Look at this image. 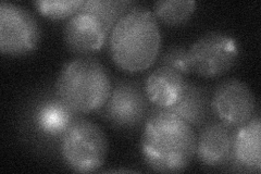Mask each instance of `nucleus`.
<instances>
[{"label": "nucleus", "instance_id": "nucleus-7", "mask_svg": "<svg viewBox=\"0 0 261 174\" xmlns=\"http://www.w3.org/2000/svg\"><path fill=\"white\" fill-rule=\"evenodd\" d=\"M144 88L136 81L118 80L112 85L107 103L99 110L103 119L121 130L144 126L151 111Z\"/></svg>", "mask_w": 261, "mask_h": 174}, {"label": "nucleus", "instance_id": "nucleus-13", "mask_svg": "<svg viewBox=\"0 0 261 174\" xmlns=\"http://www.w3.org/2000/svg\"><path fill=\"white\" fill-rule=\"evenodd\" d=\"M169 110L173 111L193 128H200L211 120L209 90L205 86L189 82L182 98Z\"/></svg>", "mask_w": 261, "mask_h": 174}, {"label": "nucleus", "instance_id": "nucleus-17", "mask_svg": "<svg viewBox=\"0 0 261 174\" xmlns=\"http://www.w3.org/2000/svg\"><path fill=\"white\" fill-rule=\"evenodd\" d=\"M84 4L85 0H39V2H34V6L40 14L47 19L55 21L69 20L82 9Z\"/></svg>", "mask_w": 261, "mask_h": 174}, {"label": "nucleus", "instance_id": "nucleus-8", "mask_svg": "<svg viewBox=\"0 0 261 174\" xmlns=\"http://www.w3.org/2000/svg\"><path fill=\"white\" fill-rule=\"evenodd\" d=\"M211 112L225 126L236 129L255 117L257 101L243 81L230 78L220 82L210 96Z\"/></svg>", "mask_w": 261, "mask_h": 174}, {"label": "nucleus", "instance_id": "nucleus-2", "mask_svg": "<svg viewBox=\"0 0 261 174\" xmlns=\"http://www.w3.org/2000/svg\"><path fill=\"white\" fill-rule=\"evenodd\" d=\"M107 45L112 62L121 71L148 70L156 63L161 51L159 23L150 10L138 5L113 27Z\"/></svg>", "mask_w": 261, "mask_h": 174}, {"label": "nucleus", "instance_id": "nucleus-3", "mask_svg": "<svg viewBox=\"0 0 261 174\" xmlns=\"http://www.w3.org/2000/svg\"><path fill=\"white\" fill-rule=\"evenodd\" d=\"M111 90L107 69L92 57H77L64 63L55 84L59 101L79 114L99 111Z\"/></svg>", "mask_w": 261, "mask_h": 174}, {"label": "nucleus", "instance_id": "nucleus-4", "mask_svg": "<svg viewBox=\"0 0 261 174\" xmlns=\"http://www.w3.org/2000/svg\"><path fill=\"white\" fill-rule=\"evenodd\" d=\"M109 142L105 131L95 122L79 117L60 137L61 158L76 173H93L106 163Z\"/></svg>", "mask_w": 261, "mask_h": 174}, {"label": "nucleus", "instance_id": "nucleus-10", "mask_svg": "<svg viewBox=\"0 0 261 174\" xmlns=\"http://www.w3.org/2000/svg\"><path fill=\"white\" fill-rule=\"evenodd\" d=\"M234 129L217 119L209 120L196 133L197 160L209 168H221L230 164L232 159Z\"/></svg>", "mask_w": 261, "mask_h": 174}, {"label": "nucleus", "instance_id": "nucleus-6", "mask_svg": "<svg viewBox=\"0 0 261 174\" xmlns=\"http://www.w3.org/2000/svg\"><path fill=\"white\" fill-rule=\"evenodd\" d=\"M42 39V30L36 18L16 4H0V53L22 57L34 53Z\"/></svg>", "mask_w": 261, "mask_h": 174}, {"label": "nucleus", "instance_id": "nucleus-15", "mask_svg": "<svg viewBox=\"0 0 261 174\" xmlns=\"http://www.w3.org/2000/svg\"><path fill=\"white\" fill-rule=\"evenodd\" d=\"M138 4L126 0H85L82 11L95 14L111 33L117 22Z\"/></svg>", "mask_w": 261, "mask_h": 174}, {"label": "nucleus", "instance_id": "nucleus-1", "mask_svg": "<svg viewBox=\"0 0 261 174\" xmlns=\"http://www.w3.org/2000/svg\"><path fill=\"white\" fill-rule=\"evenodd\" d=\"M196 132L169 109L152 107L144 123L141 153L148 167L159 173H181L195 158Z\"/></svg>", "mask_w": 261, "mask_h": 174}, {"label": "nucleus", "instance_id": "nucleus-5", "mask_svg": "<svg viewBox=\"0 0 261 174\" xmlns=\"http://www.w3.org/2000/svg\"><path fill=\"white\" fill-rule=\"evenodd\" d=\"M240 57V44L223 32H209L187 48L192 73L203 79H217L230 71Z\"/></svg>", "mask_w": 261, "mask_h": 174}, {"label": "nucleus", "instance_id": "nucleus-16", "mask_svg": "<svg viewBox=\"0 0 261 174\" xmlns=\"http://www.w3.org/2000/svg\"><path fill=\"white\" fill-rule=\"evenodd\" d=\"M196 7L194 0H162L153 4L151 12L165 26L177 27L192 18Z\"/></svg>", "mask_w": 261, "mask_h": 174}, {"label": "nucleus", "instance_id": "nucleus-11", "mask_svg": "<svg viewBox=\"0 0 261 174\" xmlns=\"http://www.w3.org/2000/svg\"><path fill=\"white\" fill-rule=\"evenodd\" d=\"M189 81L177 71L168 67H157L146 77L144 92L156 108L170 109L182 98Z\"/></svg>", "mask_w": 261, "mask_h": 174}, {"label": "nucleus", "instance_id": "nucleus-14", "mask_svg": "<svg viewBox=\"0 0 261 174\" xmlns=\"http://www.w3.org/2000/svg\"><path fill=\"white\" fill-rule=\"evenodd\" d=\"M79 113L63 105L58 97L45 102L35 113L37 129L49 137H61L70 124L79 118Z\"/></svg>", "mask_w": 261, "mask_h": 174}, {"label": "nucleus", "instance_id": "nucleus-12", "mask_svg": "<svg viewBox=\"0 0 261 174\" xmlns=\"http://www.w3.org/2000/svg\"><path fill=\"white\" fill-rule=\"evenodd\" d=\"M230 164L241 171H261V119L256 114L247 123L234 129Z\"/></svg>", "mask_w": 261, "mask_h": 174}, {"label": "nucleus", "instance_id": "nucleus-18", "mask_svg": "<svg viewBox=\"0 0 261 174\" xmlns=\"http://www.w3.org/2000/svg\"><path fill=\"white\" fill-rule=\"evenodd\" d=\"M156 62L157 67L171 68L184 77L192 73L187 58V48L184 46L175 45L167 48L165 52L161 53Z\"/></svg>", "mask_w": 261, "mask_h": 174}, {"label": "nucleus", "instance_id": "nucleus-9", "mask_svg": "<svg viewBox=\"0 0 261 174\" xmlns=\"http://www.w3.org/2000/svg\"><path fill=\"white\" fill-rule=\"evenodd\" d=\"M110 32L93 13L80 10L65 22L62 37L68 51L81 57L100 52L108 43Z\"/></svg>", "mask_w": 261, "mask_h": 174}]
</instances>
